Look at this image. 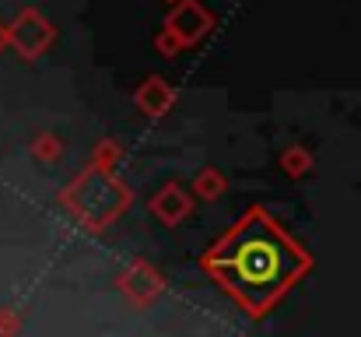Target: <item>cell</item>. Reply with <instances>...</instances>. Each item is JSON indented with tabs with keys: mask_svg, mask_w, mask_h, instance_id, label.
I'll list each match as a JSON object with an SVG mask.
<instances>
[{
	"mask_svg": "<svg viewBox=\"0 0 361 337\" xmlns=\"http://www.w3.org/2000/svg\"><path fill=\"white\" fill-rule=\"evenodd\" d=\"M200 267L252 317H263L312 267V260L263 208H252L204 253Z\"/></svg>",
	"mask_w": 361,
	"mask_h": 337,
	"instance_id": "1",
	"label": "cell"
},
{
	"mask_svg": "<svg viewBox=\"0 0 361 337\" xmlns=\"http://www.w3.org/2000/svg\"><path fill=\"white\" fill-rule=\"evenodd\" d=\"M60 201L88 225V228H106L126 208L130 194L123 190V183L113 176V169H102V165H92L85 176H78L63 194Z\"/></svg>",
	"mask_w": 361,
	"mask_h": 337,
	"instance_id": "2",
	"label": "cell"
},
{
	"mask_svg": "<svg viewBox=\"0 0 361 337\" xmlns=\"http://www.w3.org/2000/svg\"><path fill=\"white\" fill-rule=\"evenodd\" d=\"M211 25H214V18L204 11L200 0H179L176 11H172L169 21H165V32L158 35V49H161L165 57H172L179 46L200 42V39L211 32Z\"/></svg>",
	"mask_w": 361,
	"mask_h": 337,
	"instance_id": "3",
	"label": "cell"
},
{
	"mask_svg": "<svg viewBox=\"0 0 361 337\" xmlns=\"http://www.w3.org/2000/svg\"><path fill=\"white\" fill-rule=\"evenodd\" d=\"M7 42H11L25 60H35V57H42L46 46L53 42V25H49L39 11L25 7V11L7 25Z\"/></svg>",
	"mask_w": 361,
	"mask_h": 337,
	"instance_id": "4",
	"label": "cell"
},
{
	"mask_svg": "<svg viewBox=\"0 0 361 337\" xmlns=\"http://www.w3.org/2000/svg\"><path fill=\"white\" fill-rule=\"evenodd\" d=\"M190 204H193V201L183 194V187H179V183H169V187H161V190L154 194L151 215L161 218L165 225H179L186 215H190Z\"/></svg>",
	"mask_w": 361,
	"mask_h": 337,
	"instance_id": "5",
	"label": "cell"
},
{
	"mask_svg": "<svg viewBox=\"0 0 361 337\" xmlns=\"http://www.w3.org/2000/svg\"><path fill=\"white\" fill-rule=\"evenodd\" d=\"M172 102H176V92H172L161 78H147L144 88L137 92V106L147 112V116H165Z\"/></svg>",
	"mask_w": 361,
	"mask_h": 337,
	"instance_id": "6",
	"label": "cell"
},
{
	"mask_svg": "<svg viewBox=\"0 0 361 337\" xmlns=\"http://www.w3.org/2000/svg\"><path fill=\"white\" fill-rule=\"evenodd\" d=\"M123 288H126V295H133L137 302H147V299H154V295L161 292V278H158L147 264H137V267L123 278Z\"/></svg>",
	"mask_w": 361,
	"mask_h": 337,
	"instance_id": "7",
	"label": "cell"
},
{
	"mask_svg": "<svg viewBox=\"0 0 361 337\" xmlns=\"http://www.w3.org/2000/svg\"><path fill=\"white\" fill-rule=\"evenodd\" d=\"M193 194L204 197V201H214L218 194H225V176H221L218 169H204V172L197 176V183H193Z\"/></svg>",
	"mask_w": 361,
	"mask_h": 337,
	"instance_id": "8",
	"label": "cell"
},
{
	"mask_svg": "<svg viewBox=\"0 0 361 337\" xmlns=\"http://www.w3.org/2000/svg\"><path fill=\"white\" fill-rule=\"evenodd\" d=\"M281 165H284V172L288 176H305L309 169H312V158H309V151L305 148H288L284 155H281Z\"/></svg>",
	"mask_w": 361,
	"mask_h": 337,
	"instance_id": "9",
	"label": "cell"
},
{
	"mask_svg": "<svg viewBox=\"0 0 361 337\" xmlns=\"http://www.w3.org/2000/svg\"><path fill=\"white\" fill-rule=\"evenodd\" d=\"M32 151H35V158H42V162H56L63 148H60L56 137H39V141L32 144Z\"/></svg>",
	"mask_w": 361,
	"mask_h": 337,
	"instance_id": "10",
	"label": "cell"
},
{
	"mask_svg": "<svg viewBox=\"0 0 361 337\" xmlns=\"http://www.w3.org/2000/svg\"><path fill=\"white\" fill-rule=\"evenodd\" d=\"M116 155H120V148H116L113 141H106V144L99 148V155H95V158H99V165H102V169H113V158H116Z\"/></svg>",
	"mask_w": 361,
	"mask_h": 337,
	"instance_id": "11",
	"label": "cell"
},
{
	"mask_svg": "<svg viewBox=\"0 0 361 337\" xmlns=\"http://www.w3.org/2000/svg\"><path fill=\"white\" fill-rule=\"evenodd\" d=\"M18 331V317L11 309H0V334H14Z\"/></svg>",
	"mask_w": 361,
	"mask_h": 337,
	"instance_id": "12",
	"label": "cell"
},
{
	"mask_svg": "<svg viewBox=\"0 0 361 337\" xmlns=\"http://www.w3.org/2000/svg\"><path fill=\"white\" fill-rule=\"evenodd\" d=\"M7 46V25H0V49Z\"/></svg>",
	"mask_w": 361,
	"mask_h": 337,
	"instance_id": "13",
	"label": "cell"
}]
</instances>
